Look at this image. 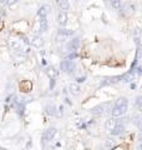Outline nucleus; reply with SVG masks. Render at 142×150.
Returning <instances> with one entry per match:
<instances>
[{"mask_svg":"<svg viewBox=\"0 0 142 150\" xmlns=\"http://www.w3.org/2000/svg\"><path fill=\"white\" fill-rule=\"evenodd\" d=\"M75 35V31L74 30H70V29H61L58 31V36H56V40L59 41V43H61V41H66V40H69L70 38H72Z\"/></svg>","mask_w":142,"mask_h":150,"instance_id":"nucleus-2","label":"nucleus"},{"mask_svg":"<svg viewBox=\"0 0 142 150\" xmlns=\"http://www.w3.org/2000/svg\"><path fill=\"white\" fill-rule=\"evenodd\" d=\"M117 123L118 121L116 120V118H108L107 120H106V123H105V129H106V131H108V133H110V131L115 128V126L117 125Z\"/></svg>","mask_w":142,"mask_h":150,"instance_id":"nucleus-8","label":"nucleus"},{"mask_svg":"<svg viewBox=\"0 0 142 150\" xmlns=\"http://www.w3.org/2000/svg\"><path fill=\"white\" fill-rule=\"evenodd\" d=\"M75 63L72 62V60H64V62H61L60 64V69L63 70L64 73H74V70H75Z\"/></svg>","mask_w":142,"mask_h":150,"instance_id":"nucleus-3","label":"nucleus"},{"mask_svg":"<svg viewBox=\"0 0 142 150\" xmlns=\"http://www.w3.org/2000/svg\"><path fill=\"white\" fill-rule=\"evenodd\" d=\"M18 1H19V0H6V4H8L9 6H13L14 4H16Z\"/></svg>","mask_w":142,"mask_h":150,"instance_id":"nucleus-19","label":"nucleus"},{"mask_svg":"<svg viewBox=\"0 0 142 150\" xmlns=\"http://www.w3.org/2000/svg\"><path fill=\"white\" fill-rule=\"evenodd\" d=\"M56 20H58V24L60 26H65L66 24H67V14H66V11H60L58 14Z\"/></svg>","mask_w":142,"mask_h":150,"instance_id":"nucleus-7","label":"nucleus"},{"mask_svg":"<svg viewBox=\"0 0 142 150\" xmlns=\"http://www.w3.org/2000/svg\"><path fill=\"white\" fill-rule=\"evenodd\" d=\"M76 53H71V54H69L67 56H66V60H72V59H75L76 58Z\"/></svg>","mask_w":142,"mask_h":150,"instance_id":"nucleus-18","label":"nucleus"},{"mask_svg":"<svg viewBox=\"0 0 142 150\" xmlns=\"http://www.w3.org/2000/svg\"><path fill=\"white\" fill-rule=\"evenodd\" d=\"M45 71H46V75H47V76H49L50 79H54L56 75H58V71L55 70L54 67H47Z\"/></svg>","mask_w":142,"mask_h":150,"instance_id":"nucleus-14","label":"nucleus"},{"mask_svg":"<svg viewBox=\"0 0 142 150\" xmlns=\"http://www.w3.org/2000/svg\"><path fill=\"white\" fill-rule=\"evenodd\" d=\"M111 4L115 10H120L121 9V0H111Z\"/></svg>","mask_w":142,"mask_h":150,"instance_id":"nucleus-16","label":"nucleus"},{"mask_svg":"<svg viewBox=\"0 0 142 150\" xmlns=\"http://www.w3.org/2000/svg\"><path fill=\"white\" fill-rule=\"evenodd\" d=\"M80 46V39L79 38H75V39L70 40L67 44H66V50L67 51H71V53H75Z\"/></svg>","mask_w":142,"mask_h":150,"instance_id":"nucleus-4","label":"nucleus"},{"mask_svg":"<svg viewBox=\"0 0 142 150\" xmlns=\"http://www.w3.org/2000/svg\"><path fill=\"white\" fill-rule=\"evenodd\" d=\"M30 44L34 46L35 49H41L42 46H44V39H42L40 35H35V36H32Z\"/></svg>","mask_w":142,"mask_h":150,"instance_id":"nucleus-5","label":"nucleus"},{"mask_svg":"<svg viewBox=\"0 0 142 150\" xmlns=\"http://www.w3.org/2000/svg\"><path fill=\"white\" fill-rule=\"evenodd\" d=\"M56 135V129L55 128H49L47 129L44 135H42V139H44V143L45 142H49V140H53V138Z\"/></svg>","mask_w":142,"mask_h":150,"instance_id":"nucleus-6","label":"nucleus"},{"mask_svg":"<svg viewBox=\"0 0 142 150\" xmlns=\"http://www.w3.org/2000/svg\"><path fill=\"white\" fill-rule=\"evenodd\" d=\"M0 4L1 5H6V0H0Z\"/></svg>","mask_w":142,"mask_h":150,"instance_id":"nucleus-21","label":"nucleus"},{"mask_svg":"<svg viewBox=\"0 0 142 150\" xmlns=\"http://www.w3.org/2000/svg\"><path fill=\"white\" fill-rule=\"evenodd\" d=\"M127 106H129V104H127L126 98H118L111 109V116L112 118H120V116L125 115L127 111Z\"/></svg>","mask_w":142,"mask_h":150,"instance_id":"nucleus-1","label":"nucleus"},{"mask_svg":"<svg viewBox=\"0 0 142 150\" xmlns=\"http://www.w3.org/2000/svg\"><path fill=\"white\" fill-rule=\"evenodd\" d=\"M69 90L72 95H79V94L81 93V88H80V85L76 83H71L69 85Z\"/></svg>","mask_w":142,"mask_h":150,"instance_id":"nucleus-9","label":"nucleus"},{"mask_svg":"<svg viewBox=\"0 0 142 150\" xmlns=\"http://www.w3.org/2000/svg\"><path fill=\"white\" fill-rule=\"evenodd\" d=\"M106 1H111V0H106Z\"/></svg>","mask_w":142,"mask_h":150,"instance_id":"nucleus-22","label":"nucleus"},{"mask_svg":"<svg viewBox=\"0 0 142 150\" xmlns=\"http://www.w3.org/2000/svg\"><path fill=\"white\" fill-rule=\"evenodd\" d=\"M9 46H10V49L14 50V51H20L21 50V44L19 43L18 40H9Z\"/></svg>","mask_w":142,"mask_h":150,"instance_id":"nucleus-11","label":"nucleus"},{"mask_svg":"<svg viewBox=\"0 0 142 150\" xmlns=\"http://www.w3.org/2000/svg\"><path fill=\"white\" fill-rule=\"evenodd\" d=\"M105 112V105L100 104V105H96L91 109V114L92 115H102Z\"/></svg>","mask_w":142,"mask_h":150,"instance_id":"nucleus-10","label":"nucleus"},{"mask_svg":"<svg viewBox=\"0 0 142 150\" xmlns=\"http://www.w3.org/2000/svg\"><path fill=\"white\" fill-rule=\"evenodd\" d=\"M59 5H60L61 11H66L70 8V3H69V0H59Z\"/></svg>","mask_w":142,"mask_h":150,"instance_id":"nucleus-15","label":"nucleus"},{"mask_svg":"<svg viewBox=\"0 0 142 150\" xmlns=\"http://www.w3.org/2000/svg\"><path fill=\"white\" fill-rule=\"evenodd\" d=\"M45 150H55V146H53V145H47Z\"/></svg>","mask_w":142,"mask_h":150,"instance_id":"nucleus-20","label":"nucleus"},{"mask_svg":"<svg viewBox=\"0 0 142 150\" xmlns=\"http://www.w3.org/2000/svg\"><path fill=\"white\" fill-rule=\"evenodd\" d=\"M124 130H125V126L120 123H117V125L110 131V133H111V135H120V134L124 133Z\"/></svg>","mask_w":142,"mask_h":150,"instance_id":"nucleus-12","label":"nucleus"},{"mask_svg":"<svg viewBox=\"0 0 142 150\" xmlns=\"http://www.w3.org/2000/svg\"><path fill=\"white\" fill-rule=\"evenodd\" d=\"M46 112L49 115H55L56 111H55V106H51V105H47L46 106Z\"/></svg>","mask_w":142,"mask_h":150,"instance_id":"nucleus-17","label":"nucleus"},{"mask_svg":"<svg viewBox=\"0 0 142 150\" xmlns=\"http://www.w3.org/2000/svg\"><path fill=\"white\" fill-rule=\"evenodd\" d=\"M50 11V6L49 5H41L39 8V11H37V14H39L40 18H46V15L49 14Z\"/></svg>","mask_w":142,"mask_h":150,"instance_id":"nucleus-13","label":"nucleus"}]
</instances>
